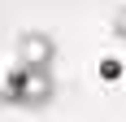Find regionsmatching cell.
<instances>
[{"mask_svg":"<svg viewBox=\"0 0 126 122\" xmlns=\"http://www.w3.org/2000/svg\"><path fill=\"white\" fill-rule=\"evenodd\" d=\"M117 31H122V35H126V13H122V18H117Z\"/></svg>","mask_w":126,"mask_h":122,"instance_id":"obj_1","label":"cell"}]
</instances>
